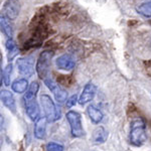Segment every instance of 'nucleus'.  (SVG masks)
<instances>
[{
	"instance_id": "1",
	"label": "nucleus",
	"mask_w": 151,
	"mask_h": 151,
	"mask_svg": "<svg viewBox=\"0 0 151 151\" xmlns=\"http://www.w3.org/2000/svg\"><path fill=\"white\" fill-rule=\"evenodd\" d=\"M38 90H40L38 83L35 81L32 82L29 85L28 90L26 91V93H24V96L22 98L25 113L31 121H37L40 118V107H38L37 101H36Z\"/></svg>"
},
{
	"instance_id": "2",
	"label": "nucleus",
	"mask_w": 151,
	"mask_h": 151,
	"mask_svg": "<svg viewBox=\"0 0 151 151\" xmlns=\"http://www.w3.org/2000/svg\"><path fill=\"white\" fill-rule=\"evenodd\" d=\"M129 140L134 146L143 145L147 140V133H146L145 122L141 118L135 119L130 125V133H129Z\"/></svg>"
},
{
	"instance_id": "3",
	"label": "nucleus",
	"mask_w": 151,
	"mask_h": 151,
	"mask_svg": "<svg viewBox=\"0 0 151 151\" xmlns=\"http://www.w3.org/2000/svg\"><path fill=\"white\" fill-rule=\"evenodd\" d=\"M40 105L42 107L45 117L47 119L48 122H55V121L60 120V111L57 107L50 96L47 94H42L40 96Z\"/></svg>"
},
{
	"instance_id": "4",
	"label": "nucleus",
	"mask_w": 151,
	"mask_h": 151,
	"mask_svg": "<svg viewBox=\"0 0 151 151\" xmlns=\"http://www.w3.org/2000/svg\"><path fill=\"white\" fill-rule=\"evenodd\" d=\"M68 122H69L70 133L76 138L83 137L85 135V130L83 128V122H82V116L79 112L70 110L65 115Z\"/></svg>"
},
{
	"instance_id": "5",
	"label": "nucleus",
	"mask_w": 151,
	"mask_h": 151,
	"mask_svg": "<svg viewBox=\"0 0 151 151\" xmlns=\"http://www.w3.org/2000/svg\"><path fill=\"white\" fill-rule=\"evenodd\" d=\"M53 55H55L53 52H50V50H45L40 55V58L36 62L35 70L40 79L45 80L47 78L50 68L52 65V58Z\"/></svg>"
},
{
	"instance_id": "6",
	"label": "nucleus",
	"mask_w": 151,
	"mask_h": 151,
	"mask_svg": "<svg viewBox=\"0 0 151 151\" xmlns=\"http://www.w3.org/2000/svg\"><path fill=\"white\" fill-rule=\"evenodd\" d=\"M43 81H45V86H47L48 89H50V91L53 94V96H55V101H57L58 103L62 104V103H65V101H68V92L65 91L63 87H60L52 78L47 77V79L43 80Z\"/></svg>"
},
{
	"instance_id": "7",
	"label": "nucleus",
	"mask_w": 151,
	"mask_h": 151,
	"mask_svg": "<svg viewBox=\"0 0 151 151\" xmlns=\"http://www.w3.org/2000/svg\"><path fill=\"white\" fill-rule=\"evenodd\" d=\"M16 67L20 75L30 78L35 73V58L32 55L20 58L16 60Z\"/></svg>"
},
{
	"instance_id": "8",
	"label": "nucleus",
	"mask_w": 151,
	"mask_h": 151,
	"mask_svg": "<svg viewBox=\"0 0 151 151\" xmlns=\"http://www.w3.org/2000/svg\"><path fill=\"white\" fill-rule=\"evenodd\" d=\"M20 11V5L18 0H6L3 5L4 16L9 20H14L18 16Z\"/></svg>"
},
{
	"instance_id": "9",
	"label": "nucleus",
	"mask_w": 151,
	"mask_h": 151,
	"mask_svg": "<svg viewBox=\"0 0 151 151\" xmlns=\"http://www.w3.org/2000/svg\"><path fill=\"white\" fill-rule=\"evenodd\" d=\"M96 93H97L96 85H94L93 83H88L86 86H85L84 90H83L82 94L80 95L79 104L84 106V105L90 103V102L95 98Z\"/></svg>"
},
{
	"instance_id": "10",
	"label": "nucleus",
	"mask_w": 151,
	"mask_h": 151,
	"mask_svg": "<svg viewBox=\"0 0 151 151\" xmlns=\"http://www.w3.org/2000/svg\"><path fill=\"white\" fill-rule=\"evenodd\" d=\"M55 65H57V68L58 70H72L76 65L75 58L70 55L65 53V55H60V57H58L57 58V60H55Z\"/></svg>"
},
{
	"instance_id": "11",
	"label": "nucleus",
	"mask_w": 151,
	"mask_h": 151,
	"mask_svg": "<svg viewBox=\"0 0 151 151\" xmlns=\"http://www.w3.org/2000/svg\"><path fill=\"white\" fill-rule=\"evenodd\" d=\"M47 119L45 117H40L37 121L35 123V128H33V134L36 139L43 140L47 137Z\"/></svg>"
},
{
	"instance_id": "12",
	"label": "nucleus",
	"mask_w": 151,
	"mask_h": 151,
	"mask_svg": "<svg viewBox=\"0 0 151 151\" xmlns=\"http://www.w3.org/2000/svg\"><path fill=\"white\" fill-rule=\"evenodd\" d=\"M0 97H1V101L4 106H5L11 113L15 114L16 113V102H15V99H14L13 94H12L11 92L7 91V90H2Z\"/></svg>"
},
{
	"instance_id": "13",
	"label": "nucleus",
	"mask_w": 151,
	"mask_h": 151,
	"mask_svg": "<svg viewBox=\"0 0 151 151\" xmlns=\"http://www.w3.org/2000/svg\"><path fill=\"white\" fill-rule=\"evenodd\" d=\"M87 114L94 124L101 123L102 120H103V118H104V115H103V113H102V111L100 110L99 108H97L95 105H90V106L88 107Z\"/></svg>"
},
{
	"instance_id": "14",
	"label": "nucleus",
	"mask_w": 151,
	"mask_h": 151,
	"mask_svg": "<svg viewBox=\"0 0 151 151\" xmlns=\"http://www.w3.org/2000/svg\"><path fill=\"white\" fill-rule=\"evenodd\" d=\"M108 139V132L106 129L102 126H99L93 131V135H92V141L96 144H102V143L106 142Z\"/></svg>"
},
{
	"instance_id": "15",
	"label": "nucleus",
	"mask_w": 151,
	"mask_h": 151,
	"mask_svg": "<svg viewBox=\"0 0 151 151\" xmlns=\"http://www.w3.org/2000/svg\"><path fill=\"white\" fill-rule=\"evenodd\" d=\"M28 82L26 79L24 78H19V79H16L12 82L11 84V89L13 92L17 94H23L26 93V91L28 90Z\"/></svg>"
},
{
	"instance_id": "16",
	"label": "nucleus",
	"mask_w": 151,
	"mask_h": 151,
	"mask_svg": "<svg viewBox=\"0 0 151 151\" xmlns=\"http://www.w3.org/2000/svg\"><path fill=\"white\" fill-rule=\"evenodd\" d=\"M5 47L7 50V58H8V60L11 62V60L18 55V47L15 41L12 40V38H10V40H6Z\"/></svg>"
},
{
	"instance_id": "17",
	"label": "nucleus",
	"mask_w": 151,
	"mask_h": 151,
	"mask_svg": "<svg viewBox=\"0 0 151 151\" xmlns=\"http://www.w3.org/2000/svg\"><path fill=\"white\" fill-rule=\"evenodd\" d=\"M0 24H1V31L4 33V35L6 36L8 40L12 38L13 36V28H12L9 19H7L5 16L1 15V20H0Z\"/></svg>"
},
{
	"instance_id": "18",
	"label": "nucleus",
	"mask_w": 151,
	"mask_h": 151,
	"mask_svg": "<svg viewBox=\"0 0 151 151\" xmlns=\"http://www.w3.org/2000/svg\"><path fill=\"white\" fill-rule=\"evenodd\" d=\"M136 10H137L138 13H139L140 15H142L143 17L150 18L151 17V0L138 5L136 7Z\"/></svg>"
},
{
	"instance_id": "19",
	"label": "nucleus",
	"mask_w": 151,
	"mask_h": 151,
	"mask_svg": "<svg viewBox=\"0 0 151 151\" xmlns=\"http://www.w3.org/2000/svg\"><path fill=\"white\" fill-rule=\"evenodd\" d=\"M12 73V65L9 64L6 65V68L3 70V72L1 70V83L3 82V84L5 86H9L10 85V76Z\"/></svg>"
},
{
	"instance_id": "20",
	"label": "nucleus",
	"mask_w": 151,
	"mask_h": 151,
	"mask_svg": "<svg viewBox=\"0 0 151 151\" xmlns=\"http://www.w3.org/2000/svg\"><path fill=\"white\" fill-rule=\"evenodd\" d=\"M47 151H64V146L55 142H48L45 145Z\"/></svg>"
},
{
	"instance_id": "21",
	"label": "nucleus",
	"mask_w": 151,
	"mask_h": 151,
	"mask_svg": "<svg viewBox=\"0 0 151 151\" xmlns=\"http://www.w3.org/2000/svg\"><path fill=\"white\" fill-rule=\"evenodd\" d=\"M77 103H79V99H78V96L77 95H73L72 97H70L69 99H68L67 103H65V106L68 107V108H73V107L75 106Z\"/></svg>"
}]
</instances>
